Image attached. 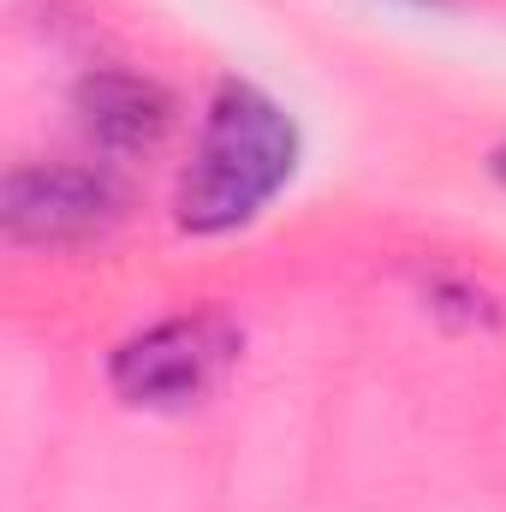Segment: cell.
<instances>
[{
    "label": "cell",
    "mask_w": 506,
    "mask_h": 512,
    "mask_svg": "<svg viewBox=\"0 0 506 512\" xmlns=\"http://www.w3.org/2000/svg\"><path fill=\"white\" fill-rule=\"evenodd\" d=\"M489 167H495V179H501V185H506V143H501V149H495V161H489Z\"/></svg>",
    "instance_id": "5"
},
{
    "label": "cell",
    "mask_w": 506,
    "mask_h": 512,
    "mask_svg": "<svg viewBox=\"0 0 506 512\" xmlns=\"http://www.w3.org/2000/svg\"><path fill=\"white\" fill-rule=\"evenodd\" d=\"M233 352H239V334L221 316H173V322L131 334L114 352L108 376H114V393L126 405L167 411V405L203 399L215 387V376L233 364Z\"/></svg>",
    "instance_id": "2"
},
{
    "label": "cell",
    "mask_w": 506,
    "mask_h": 512,
    "mask_svg": "<svg viewBox=\"0 0 506 512\" xmlns=\"http://www.w3.org/2000/svg\"><path fill=\"white\" fill-rule=\"evenodd\" d=\"M78 120L108 155H149L173 126V96L137 72H90L78 84Z\"/></svg>",
    "instance_id": "4"
},
{
    "label": "cell",
    "mask_w": 506,
    "mask_h": 512,
    "mask_svg": "<svg viewBox=\"0 0 506 512\" xmlns=\"http://www.w3.org/2000/svg\"><path fill=\"white\" fill-rule=\"evenodd\" d=\"M292 167H298L292 114L268 90L227 78L203 108L191 161H185L179 191H173V221L197 239L233 233L286 191Z\"/></svg>",
    "instance_id": "1"
},
{
    "label": "cell",
    "mask_w": 506,
    "mask_h": 512,
    "mask_svg": "<svg viewBox=\"0 0 506 512\" xmlns=\"http://www.w3.org/2000/svg\"><path fill=\"white\" fill-rule=\"evenodd\" d=\"M0 221L18 251H72L120 227V191L90 167H12L0 191Z\"/></svg>",
    "instance_id": "3"
}]
</instances>
